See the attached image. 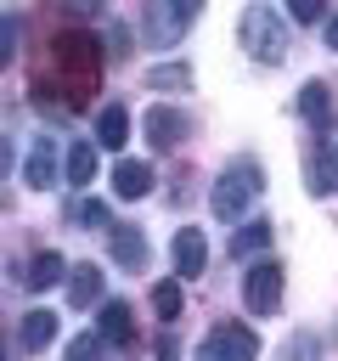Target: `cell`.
Here are the masks:
<instances>
[{
	"mask_svg": "<svg viewBox=\"0 0 338 361\" xmlns=\"http://www.w3.org/2000/svg\"><path fill=\"white\" fill-rule=\"evenodd\" d=\"M51 56H56V68H62V85H68L73 107H84V102H90V85H96V73H101V45H96L84 28H68V34H56Z\"/></svg>",
	"mask_w": 338,
	"mask_h": 361,
	"instance_id": "cell-1",
	"label": "cell"
},
{
	"mask_svg": "<svg viewBox=\"0 0 338 361\" xmlns=\"http://www.w3.org/2000/svg\"><path fill=\"white\" fill-rule=\"evenodd\" d=\"M259 186H265V169H259L254 158H237L231 169H220V175H214V192H208L214 220H242V209L259 197Z\"/></svg>",
	"mask_w": 338,
	"mask_h": 361,
	"instance_id": "cell-2",
	"label": "cell"
},
{
	"mask_svg": "<svg viewBox=\"0 0 338 361\" xmlns=\"http://www.w3.org/2000/svg\"><path fill=\"white\" fill-rule=\"evenodd\" d=\"M237 28H242V45H248V56H259L265 68H276V62H287V28H282V17L270 11V6H248L242 17H237Z\"/></svg>",
	"mask_w": 338,
	"mask_h": 361,
	"instance_id": "cell-3",
	"label": "cell"
},
{
	"mask_svg": "<svg viewBox=\"0 0 338 361\" xmlns=\"http://www.w3.org/2000/svg\"><path fill=\"white\" fill-rule=\"evenodd\" d=\"M242 305L254 316H276L282 310V265L276 259H254L242 276Z\"/></svg>",
	"mask_w": 338,
	"mask_h": 361,
	"instance_id": "cell-4",
	"label": "cell"
},
{
	"mask_svg": "<svg viewBox=\"0 0 338 361\" xmlns=\"http://www.w3.org/2000/svg\"><path fill=\"white\" fill-rule=\"evenodd\" d=\"M254 355H259V338L242 322H214V333L197 344V361H254Z\"/></svg>",
	"mask_w": 338,
	"mask_h": 361,
	"instance_id": "cell-5",
	"label": "cell"
},
{
	"mask_svg": "<svg viewBox=\"0 0 338 361\" xmlns=\"http://www.w3.org/2000/svg\"><path fill=\"white\" fill-rule=\"evenodd\" d=\"M186 17H192L186 0H146V39L152 45H175L186 34Z\"/></svg>",
	"mask_w": 338,
	"mask_h": 361,
	"instance_id": "cell-6",
	"label": "cell"
},
{
	"mask_svg": "<svg viewBox=\"0 0 338 361\" xmlns=\"http://www.w3.org/2000/svg\"><path fill=\"white\" fill-rule=\"evenodd\" d=\"M141 124H146V141H152V147H158V152H169V147H175V141H186V118H180V113H175V107H163V102H152V107H146V118H141Z\"/></svg>",
	"mask_w": 338,
	"mask_h": 361,
	"instance_id": "cell-7",
	"label": "cell"
},
{
	"mask_svg": "<svg viewBox=\"0 0 338 361\" xmlns=\"http://www.w3.org/2000/svg\"><path fill=\"white\" fill-rule=\"evenodd\" d=\"M23 180H28L34 192L56 186V141H51V135H34V147H28V158H23Z\"/></svg>",
	"mask_w": 338,
	"mask_h": 361,
	"instance_id": "cell-8",
	"label": "cell"
},
{
	"mask_svg": "<svg viewBox=\"0 0 338 361\" xmlns=\"http://www.w3.org/2000/svg\"><path fill=\"white\" fill-rule=\"evenodd\" d=\"M304 186H310L315 197H332V192H338V147H332V141H315L310 169H304Z\"/></svg>",
	"mask_w": 338,
	"mask_h": 361,
	"instance_id": "cell-9",
	"label": "cell"
},
{
	"mask_svg": "<svg viewBox=\"0 0 338 361\" xmlns=\"http://www.w3.org/2000/svg\"><path fill=\"white\" fill-rule=\"evenodd\" d=\"M299 113L310 118V130H315V135H327V130H332V118H338V113H332V90H327L321 79H310V85L299 90Z\"/></svg>",
	"mask_w": 338,
	"mask_h": 361,
	"instance_id": "cell-10",
	"label": "cell"
},
{
	"mask_svg": "<svg viewBox=\"0 0 338 361\" xmlns=\"http://www.w3.org/2000/svg\"><path fill=\"white\" fill-rule=\"evenodd\" d=\"M203 265H208L203 231H197V226H180V231H175V271H180V276H203Z\"/></svg>",
	"mask_w": 338,
	"mask_h": 361,
	"instance_id": "cell-11",
	"label": "cell"
},
{
	"mask_svg": "<svg viewBox=\"0 0 338 361\" xmlns=\"http://www.w3.org/2000/svg\"><path fill=\"white\" fill-rule=\"evenodd\" d=\"M113 192L130 197V203L146 197V192H152V169H146L141 158H118V164H113Z\"/></svg>",
	"mask_w": 338,
	"mask_h": 361,
	"instance_id": "cell-12",
	"label": "cell"
},
{
	"mask_svg": "<svg viewBox=\"0 0 338 361\" xmlns=\"http://www.w3.org/2000/svg\"><path fill=\"white\" fill-rule=\"evenodd\" d=\"M62 271H68V259H62L56 248H39V254H34V265L23 271V282H28L34 293H45V288H56V282H62Z\"/></svg>",
	"mask_w": 338,
	"mask_h": 361,
	"instance_id": "cell-13",
	"label": "cell"
},
{
	"mask_svg": "<svg viewBox=\"0 0 338 361\" xmlns=\"http://www.w3.org/2000/svg\"><path fill=\"white\" fill-rule=\"evenodd\" d=\"M124 141H130V113L118 102H107L96 113V147H124Z\"/></svg>",
	"mask_w": 338,
	"mask_h": 361,
	"instance_id": "cell-14",
	"label": "cell"
},
{
	"mask_svg": "<svg viewBox=\"0 0 338 361\" xmlns=\"http://www.w3.org/2000/svg\"><path fill=\"white\" fill-rule=\"evenodd\" d=\"M113 259H118L124 271H141V265H146V237H141V226H118V231H113Z\"/></svg>",
	"mask_w": 338,
	"mask_h": 361,
	"instance_id": "cell-15",
	"label": "cell"
},
{
	"mask_svg": "<svg viewBox=\"0 0 338 361\" xmlns=\"http://www.w3.org/2000/svg\"><path fill=\"white\" fill-rule=\"evenodd\" d=\"M96 333H101L107 344H130V338H135L130 305H124V299H107V305H101V327H96Z\"/></svg>",
	"mask_w": 338,
	"mask_h": 361,
	"instance_id": "cell-16",
	"label": "cell"
},
{
	"mask_svg": "<svg viewBox=\"0 0 338 361\" xmlns=\"http://www.w3.org/2000/svg\"><path fill=\"white\" fill-rule=\"evenodd\" d=\"M270 248V220H248L237 237H231V254L237 259H254V254H265Z\"/></svg>",
	"mask_w": 338,
	"mask_h": 361,
	"instance_id": "cell-17",
	"label": "cell"
},
{
	"mask_svg": "<svg viewBox=\"0 0 338 361\" xmlns=\"http://www.w3.org/2000/svg\"><path fill=\"white\" fill-rule=\"evenodd\" d=\"M17 338H23V350H45V344L56 338V316H51V310H28Z\"/></svg>",
	"mask_w": 338,
	"mask_h": 361,
	"instance_id": "cell-18",
	"label": "cell"
},
{
	"mask_svg": "<svg viewBox=\"0 0 338 361\" xmlns=\"http://www.w3.org/2000/svg\"><path fill=\"white\" fill-rule=\"evenodd\" d=\"M68 299H73V305H101V271H96V265H79V271L68 276Z\"/></svg>",
	"mask_w": 338,
	"mask_h": 361,
	"instance_id": "cell-19",
	"label": "cell"
},
{
	"mask_svg": "<svg viewBox=\"0 0 338 361\" xmlns=\"http://www.w3.org/2000/svg\"><path fill=\"white\" fill-rule=\"evenodd\" d=\"M90 175H96V147H90V141H73V147H68V180L84 186Z\"/></svg>",
	"mask_w": 338,
	"mask_h": 361,
	"instance_id": "cell-20",
	"label": "cell"
},
{
	"mask_svg": "<svg viewBox=\"0 0 338 361\" xmlns=\"http://www.w3.org/2000/svg\"><path fill=\"white\" fill-rule=\"evenodd\" d=\"M146 85H152V90H186V85H192V68H186V62H163V68L146 73Z\"/></svg>",
	"mask_w": 338,
	"mask_h": 361,
	"instance_id": "cell-21",
	"label": "cell"
},
{
	"mask_svg": "<svg viewBox=\"0 0 338 361\" xmlns=\"http://www.w3.org/2000/svg\"><path fill=\"white\" fill-rule=\"evenodd\" d=\"M152 310H158L163 322H175V316L186 310V293H180V282H158V288H152Z\"/></svg>",
	"mask_w": 338,
	"mask_h": 361,
	"instance_id": "cell-22",
	"label": "cell"
},
{
	"mask_svg": "<svg viewBox=\"0 0 338 361\" xmlns=\"http://www.w3.org/2000/svg\"><path fill=\"white\" fill-rule=\"evenodd\" d=\"M101 333H79V338H68V361H101Z\"/></svg>",
	"mask_w": 338,
	"mask_h": 361,
	"instance_id": "cell-23",
	"label": "cell"
},
{
	"mask_svg": "<svg viewBox=\"0 0 338 361\" xmlns=\"http://www.w3.org/2000/svg\"><path fill=\"white\" fill-rule=\"evenodd\" d=\"M287 17H293V23H304V28H310V23H327V17H332V11H327V0H287Z\"/></svg>",
	"mask_w": 338,
	"mask_h": 361,
	"instance_id": "cell-24",
	"label": "cell"
},
{
	"mask_svg": "<svg viewBox=\"0 0 338 361\" xmlns=\"http://www.w3.org/2000/svg\"><path fill=\"white\" fill-rule=\"evenodd\" d=\"M68 214H73V220H84V226H107V220H113V214H107V203H96V197H79Z\"/></svg>",
	"mask_w": 338,
	"mask_h": 361,
	"instance_id": "cell-25",
	"label": "cell"
},
{
	"mask_svg": "<svg viewBox=\"0 0 338 361\" xmlns=\"http://www.w3.org/2000/svg\"><path fill=\"white\" fill-rule=\"evenodd\" d=\"M287 355H293V361H321V338H315V333H299Z\"/></svg>",
	"mask_w": 338,
	"mask_h": 361,
	"instance_id": "cell-26",
	"label": "cell"
},
{
	"mask_svg": "<svg viewBox=\"0 0 338 361\" xmlns=\"http://www.w3.org/2000/svg\"><path fill=\"white\" fill-rule=\"evenodd\" d=\"M107 56H130V28H124V23L107 34Z\"/></svg>",
	"mask_w": 338,
	"mask_h": 361,
	"instance_id": "cell-27",
	"label": "cell"
},
{
	"mask_svg": "<svg viewBox=\"0 0 338 361\" xmlns=\"http://www.w3.org/2000/svg\"><path fill=\"white\" fill-rule=\"evenodd\" d=\"M158 361H180V344H175V333H163V338H158Z\"/></svg>",
	"mask_w": 338,
	"mask_h": 361,
	"instance_id": "cell-28",
	"label": "cell"
},
{
	"mask_svg": "<svg viewBox=\"0 0 338 361\" xmlns=\"http://www.w3.org/2000/svg\"><path fill=\"white\" fill-rule=\"evenodd\" d=\"M56 6H62V11H73V17H90V11H96V0H56Z\"/></svg>",
	"mask_w": 338,
	"mask_h": 361,
	"instance_id": "cell-29",
	"label": "cell"
},
{
	"mask_svg": "<svg viewBox=\"0 0 338 361\" xmlns=\"http://www.w3.org/2000/svg\"><path fill=\"white\" fill-rule=\"evenodd\" d=\"M17 34H23V23H17V17H6V56L17 51Z\"/></svg>",
	"mask_w": 338,
	"mask_h": 361,
	"instance_id": "cell-30",
	"label": "cell"
},
{
	"mask_svg": "<svg viewBox=\"0 0 338 361\" xmlns=\"http://www.w3.org/2000/svg\"><path fill=\"white\" fill-rule=\"evenodd\" d=\"M327 51H338V11L327 17Z\"/></svg>",
	"mask_w": 338,
	"mask_h": 361,
	"instance_id": "cell-31",
	"label": "cell"
},
{
	"mask_svg": "<svg viewBox=\"0 0 338 361\" xmlns=\"http://www.w3.org/2000/svg\"><path fill=\"white\" fill-rule=\"evenodd\" d=\"M186 6H192V11H197V6H203V0H186Z\"/></svg>",
	"mask_w": 338,
	"mask_h": 361,
	"instance_id": "cell-32",
	"label": "cell"
}]
</instances>
